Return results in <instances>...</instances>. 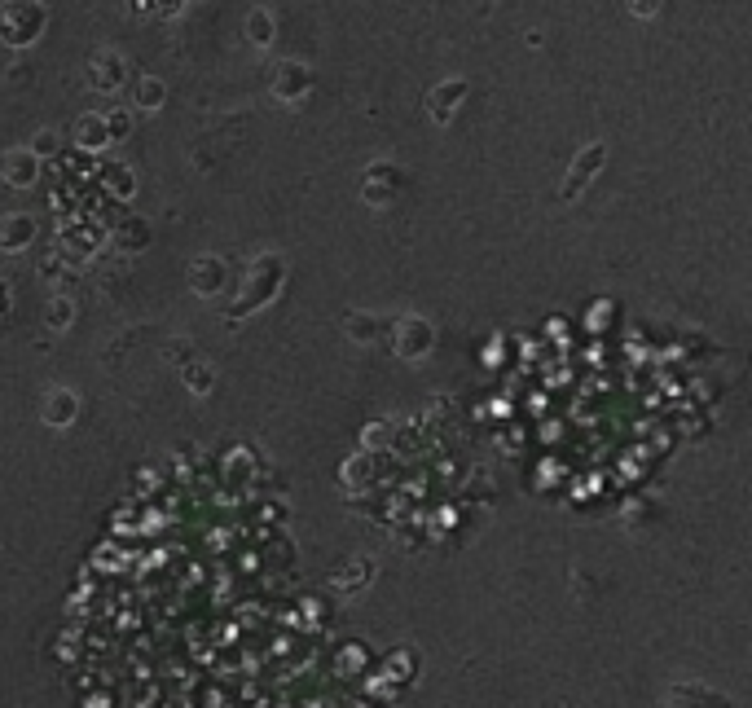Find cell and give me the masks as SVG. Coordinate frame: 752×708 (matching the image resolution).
Here are the masks:
<instances>
[{
	"instance_id": "16",
	"label": "cell",
	"mask_w": 752,
	"mask_h": 708,
	"mask_svg": "<svg viewBox=\"0 0 752 708\" xmlns=\"http://www.w3.org/2000/svg\"><path fill=\"white\" fill-rule=\"evenodd\" d=\"M44 150H58V137H53V132H40V137H36V146H31V154H44Z\"/></svg>"
},
{
	"instance_id": "2",
	"label": "cell",
	"mask_w": 752,
	"mask_h": 708,
	"mask_svg": "<svg viewBox=\"0 0 752 708\" xmlns=\"http://www.w3.org/2000/svg\"><path fill=\"white\" fill-rule=\"evenodd\" d=\"M308 88H313V71H308L304 62H282L278 71H273V97L278 102H304Z\"/></svg>"
},
{
	"instance_id": "5",
	"label": "cell",
	"mask_w": 752,
	"mask_h": 708,
	"mask_svg": "<svg viewBox=\"0 0 752 708\" xmlns=\"http://www.w3.org/2000/svg\"><path fill=\"white\" fill-rule=\"evenodd\" d=\"M396 185H401V172L392 168V163H374V168L366 172V181H361V194L370 198V203H387V198L396 194Z\"/></svg>"
},
{
	"instance_id": "8",
	"label": "cell",
	"mask_w": 752,
	"mask_h": 708,
	"mask_svg": "<svg viewBox=\"0 0 752 708\" xmlns=\"http://www.w3.org/2000/svg\"><path fill=\"white\" fill-rule=\"evenodd\" d=\"M405 326H409V335L405 339L396 335V352H401V357H423L427 344H431V330L418 322V317H405Z\"/></svg>"
},
{
	"instance_id": "3",
	"label": "cell",
	"mask_w": 752,
	"mask_h": 708,
	"mask_svg": "<svg viewBox=\"0 0 752 708\" xmlns=\"http://www.w3.org/2000/svg\"><path fill=\"white\" fill-rule=\"evenodd\" d=\"M462 97H467V80H445L440 88H431L427 110H431V115H436V124H449V119H453V110L462 106Z\"/></svg>"
},
{
	"instance_id": "7",
	"label": "cell",
	"mask_w": 752,
	"mask_h": 708,
	"mask_svg": "<svg viewBox=\"0 0 752 708\" xmlns=\"http://www.w3.org/2000/svg\"><path fill=\"white\" fill-rule=\"evenodd\" d=\"M36 154H31V150H9L5 154V181L9 185H18V190H22V185H31V181H36Z\"/></svg>"
},
{
	"instance_id": "9",
	"label": "cell",
	"mask_w": 752,
	"mask_h": 708,
	"mask_svg": "<svg viewBox=\"0 0 752 708\" xmlns=\"http://www.w3.org/2000/svg\"><path fill=\"white\" fill-rule=\"evenodd\" d=\"M75 141H80L84 150H102L106 146V119L102 115H84L80 124H75Z\"/></svg>"
},
{
	"instance_id": "15",
	"label": "cell",
	"mask_w": 752,
	"mask_h": 708,
	"mask_svg": "<svg viewBox=\"0 0 752 708\" xmlns=\"http://www.w3.org/2000/svg\"><path fill=\"white\" fill-rule=\"evenodd\" d=\"M660 5H665V0H629V14H634V18H656Z\"/></svg>"
},
{
	"instance_id": "14",
	"label": "cell",
	"mask_w": 752,
	"mask_h": 708,
	"mask_svg": "<svg viewBox=\"0 0 752 708\" xmlns=\"http://www.w3.org/2000/svg\"><path fill=\"white\" fill-rule=\"evenodd\" d=\"M106 119V137L110 141H124L132 132V115H124V110H115V115H102Z\"/></svg>"
},
{
	"instance_id": "6",
	"label": "cell",
	"mask_w": 752,
	"mask_h": 708,
	"mask_svg": "<svg viewBox=\"0 0 752 708\" xmlns=\"http://www.w3.org/2000/svg\"><path fill=\"white\" fill-rule=\"evenodd\" d=\"M599 163H603V146H585L577 154V163H572V172H568V181H563V198H572V194H581V185L590 181L594 172H599Z\"/></svg>"
},
{
	"instance_id": "10",
	"label": "cell",
	"mask_w": 752,
	"mask_h": 708,
	"mask_svg": "<svg viewBox=\"0 0 752 708\" xmlns=\"http://www.w3.org/2000/svg\"><path fill=\"white\" fill-rule=\"evenodd\" d=\"M75 409H80V401H75L71 392H53V401H44V423H58V427H66L75 418Z\"/></svg>"
},
{
	"instance_id": "11",
	"label": "cell",
	"mask_w": 752,
	"mask_h": 708,
	"mask_svg": "<svg viewBox=\"0 0 752 708\" xmlns=\"http://www.w3.org/2000/svg\"><path fill=\"white\" fill-rule=\"evenodd\" d=\"M163 97H168V88H163V80H154V75H141L137 88H132V102L141 110H159Z\"/></svg>"
},
{
	"instance_id": "1",
	"label": "cell",
	"mask_w": 752,
	"mask_h": 708,
	"mask_svg": "<svg viewBox=\"0 0 752 708\" xmlns=\"http://www.w3.org/2000/svg\"><path fill=\"white\" fill-rule=\"evenodd\" d=\"M44 22H49V14H44L40 0H5L0 5V40L22 49V44L40 40Z\"/></svg>"
},
{
	"instance_id": "13",
	"label": "cell",
	"mask_w": 752,
	"mask_h": 708,
	"mask_svg": "<svg viewBox=\"0 0 752 708\" xmlns=\"http://www.w3.org/2000/svg\"><path fill=\"white\" fill-rule=\"evenodd\" d=\"M247 36H251V44H269L273 40V14H269V9H251V14H247Z\"/></svg>"
},
{
	"instance_id": "12",
	"label": "cell",
	"mask_w": 752,
	"mask_h": 708,
	"mask_svg": "<svg viewBox=\"0 0 752 708\" xmlns=\"http://www.w3.org/2000/svg\"><path fill=\"white\" fill-rule=\"evenodd\" d=\"M31 234H36V225H31V216H14L0 225V247H27Z\"/></svg>"
},
{
	"instance_id": "17",
	"label": "cell",
	"mask_w": 752,
	"mask_h": 708,
	"mask_svg": "<svg viewBox=\"0 0 752 708\" xmlns=\"http://www.w3.org/2000/svg\"><path fill=\"white\" fill-rule=\"evenodd\" d=\"M53 308H58V313H53V317H58V326H66V322H71V304H53Z\"/></svg>"
},
{
	"instance_id": "4",
	"label": "cell",
	"mask_w": 752,
	"mask_h": 708,
	"mask_svg": "<svg viewBox=\"0 0 752 708\" xmlns=\"http://www.w3.org/2000/svg\"><path fill=\"white\" fill-rule=\"evenodd\" d=\"M88 84H93L97 93H115V88L124 84V58H115V53H97V58L88 62Z\"/></svg>"
}]
</instances>
